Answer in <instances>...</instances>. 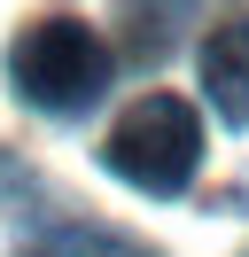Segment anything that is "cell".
Here are the masks:
<instances>
[{
	"label": "cell",
	"mask_w": 249,
	"mask_h": 257,
	"mask_svg": "<svg viewBox=\"0 0 249 257\" xmlns=\"http://www.w3.org/2000/svg\"><path fill=\"white\" fill-rule=\"evenodd\" d=\"M101 164L140 195H179L202 164V117L187 109L179 94H140L133 109L109 125L101 141Z\"/></svg>",
	"instance_id": "7a4b0ae2"
},
{
	"label": "cell",
	"mask_w": 249,
	"mask_h": 257,
	"mask_svg": "<svg viewBox=\"0 0 249 257\" xmlns=\"http://www.w3.org/2000/svg\"><path fill=\"white\" fill-rule=\"evenodd\" d=\"M8 70H16V94H24L39 117H86L93 101L109 94L117 55H109V39L93 32V24H78V16H39V24L16 32Z\"/></svg>",
	"instance_id": "6da1fadb"
},
{
	"label": "cell",
	"mask_w": 249,
	"mask_h": 257,
	"mask_svg": "<svg viewBox=\"0 0 249 257\" xmlns=\"http://www.w3.org/2000/svg\"><path fill=\"white\" fill-rule=\"evenodd\" d=\"M55 257H156L148 241H133V234H109V226H62L55 234Z\"/></svg>",
	"instance_id": "277c9868"
},
{
	"label": "cell",
	"mask_w": 249,
	"mask_h": 257,
	"mask_svg": "<svg viewBox=\"0 0 249 257\" xmlns=\"http://www.w3.org/2000/svg\"><path fill=\"white\" fill-rule=\"evenodd\" d=\"M195 63H202V94H210L218 125L241 133L249 125V8L226 16V24H210V39H202Z\"/></svg>",
	"instance_id": "3957f363"
}]
</instances>
